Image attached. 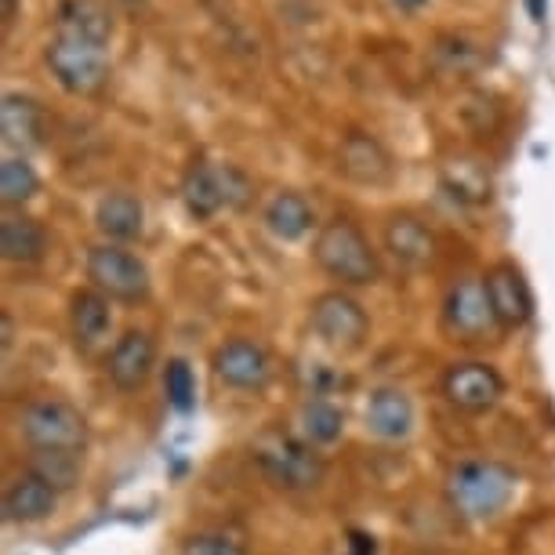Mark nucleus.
I'll use <instances>...</instances> for the list:
<instances>
[{
  "label": "nucleus",
  "mask_w": 555,
  "mask_h": 555,
  "mask_svg": "<svg viewBox=\"0 0 555 555\" xmlns=\"http://www.w3.org/2000/svg\"><path fill=\"white\" fill-rule=\"evenodd\" d=\"M153 366H156V341L145 331H128L109 349L106 374H109L113 389L139 392L142 385L153 378Z\"/></svg>",
  "instance_id": "obj_14"
},
{
  "label": "nucleus",
  "mask_w": 555,
  "mask_h": 555,
  "mask_svg": "<svg viewBox=\"0 0 555 555\" xmlns=\"http://www.w3.org/2000/svg\"><path fill=\"white\" fill-rule=\"evenodd\" d=\"M12 338H15V323H12V317L4 312V349L12 345Z\"/></svg>",
  "instance_id": "obj_31"
},
{
  "label": "nucleus",
  "mask_w": 555,
  "mask_h": 555,
  "mask_svg": "<svg viewBox=\"0 0 555 555\" xmlns=\"http://www.w3.org/2000/svg\"><path fill=\"white\" fill-rule=\"evenodd\" d=\"M211 371L225 389L258 392L272 382V356L266 352V345H258L250 338H233L215 349Z\"/></svg>",
  "instance_id": "obj_11"
},
{
  "label": "nucleus",
  "mask_w": 555,
  "mask_h": 555,
  "mask_svg": "<svg viewBox=\"0 0 555 555\" xmlns=\"http://www.w3.org/2000/svg\"><path fill=\"white\" fill-rule=\"evenodd\" d=\"M527 8H530L533 23H541V18H544V0H527Z\"/></svg>",
  "instance_id": "obj_30"
},
{
  "label": "nucleus",
  "mask_w": 555,
  "mask_h": 555,
  "mask_svg": "<svg viewBox=\"0 0 555 555\" xmlns=\"http://www.w3.org/2000/svg\"><path fill=\"white\" fill-rule=\"evenodd\" d=\"M88 280L109 301H124V306H139V301L150 298L153 287L150 266L120 244H102L88 250Z\"/></svg>",
  "instance_id": "obj_7"
},
{
  "label": "nucleus",
  "mask_w": 555,
  "mask_h": 555,
  "mask_svg": "<svg viewBox=\"0 0 555 555\" xmlns=\"http://www.w3.org/2000/svg\"><path fill=\"white\" fill-rule=\"evenodd\" d=\"M338 171L356 185H389L392 182V156L389 150L366 131H349L338 145Z\"/></svg>",
  "instance_id": "obj_13"
},
{
  "label": "nucleus",
  "mask_w": 555,
  "mask_h": 555,
  "mask_svg": "<svg viewBox=\"0 0 555 555\" xmlns=\"http://www.w3.org/2000/svg\"><path fill=\"white\" fill-rule=\"evenodd\" d=\"M55 34L62 37H83L106 44L113 40V18L102 8V0H59L55 8Z\"/></svg>",
  "instance_id": "obj_20"
},
{
  "label": "nucleus",
  "mask_w": 555,
  "mask_h": 555,
  "mask_svg": "<svg viewBox=\"0 0 555 555\" xmlns=\"http://www.w3.org/2000/svg\"><path fill=\"white\" fill-rule=\"evenodd\" d=\"M250 457L272 487L291 490V494L317 490L327 476V461H323L320 450L301 433H287L280 425L261 428L255 447H250Z\"/></svg>",
  "instance_id": "obj_1"
},
{
  "label": "nucleus",
  "mask_w": 555,
  "mask_h": 555,
  "mask_svg": "<svg viewBox=\"0 0 555 555\" xmlns=\"http://www.w3.org/2000/svg\"><path fill=\"white\" fill-rule=\"evenodd\" d=\"M363 422L366 433L378 436V439H406L414 428V403L411 396L396 385H382V389L371 392V400L363 406Z\"/></svg>",
  "instance_id": "obj_16"
},
{
  "label": "nucleus",
  "mask_w": 555,
  "mask_h": 555,
  "mask_svg": "<svg viewBox=\"0 0 555 555\" xmlns=\"http://www.w3.org/2000/svg\"><path fill=\"white\" fill-rule=\"evenodd\" d=\"M15 15H18V0H4V29H12Z\"/></svg>",
  "instance_id": "obj_29"
},
{
  "label": "nucleus",
  "mask_w": 555,
  "mask_h": 555,
  "mask_svg": "<svg viewBox=\"0 0 555 555\" xmlns=\"http://www.w3.org/2000/svg\"><path fill=\"white\" fill-rule=\"evenodd\" d=\"M312 258L331 280H338L345 287H366L382 276V261L374 255L371 240L349 218H334L320 229L317 244H312Z\"/></svg>",
  "instance_id": "obj_3"
},
{
  "label": "nucleus",
  "mask_w": 555,
  "mask_h": 555,
  "mask_svg": "<svg viewBox=\"0 0 555 555\" xmlns=\"http://www.w3.org/2000/svg\"><path fill=\"white\" fill-rule=\"evenodd\" d=\"M44 62L59 88L69 95H95L109 80V48L95 40L55 34V40L44 48Z\"/></svg>",
  "instance_id": "obj_4"
},
{
  "label": "nucleus",
  "mask_w": 555,
  "mask_h": 555,
  "mask_svg": "<svg viewBox=\"0 0 555 555\" xmlns=\"http://www.w3.org/2000/svg\"><path fill=\"white\" fill-rule=\"evenodd\" d=\"M385 250L400 261L403 269H425L436 255V236L414 215H392L385 225Z\"/></svg>",
  "instance_id": "obj_19"
},
{
  "label": "nucleus",
  "mask_w": 555,
  "mask_h": 555,
  "mask_svg": "<svg viewBox=\"0 0 555 555\" xmlns=\"http://www.w3.org/2000/svg\"><path fill=\"white\" fill-rule=\"evenodd\" d=\"M0 124H4V145L12 156H26L48 142V113L37 99L8 91L0 106Z\"/></svg>",
  "instance_id": "obj_15"
},
{
  "label": "nucleus",
  "mask_w": 555,
  "mask_h": 555,
  "mask_svg": "<svg viewBox=\"0 0 555 555\" xmlns=\"http://www.w3.org/2000/svg\"><path fill=\"white\" fill-rule=\"evenodd\" d=\"M516 498V473L501 461H461L447 476V505L457 519H498Z\"/></svg>",
  "instance_id": "obj_2"
},
{
  "label": "nucleus",
  "mask_w": 555,
  "mask_h": 555,
  "mask_svg": "<svg viewBox=\"0 0 555 555\" xmlns=\"http://www.w3.org/2000/svg\"><path fill=\"white\" fill-rule=\"evenodd\" d=\"M0 255L12 266H37L48 255V229L29 215H4V222H0Z\"/></svg>",
  "instance_id": "obj_22"
},
{
  "label": "nucleus",
  "mask_w": 555,
  "mask_h": 555,
  "mask_svg": "<svg viewBox=\"0 0 555 555\" xmlns=\"http://www.w3.org/2000/svg\"><path fill=\"white\" fill-rule=\"evenodd\" d=\"M29 473H37L40 479H48L51 487L59 490V494H66L80 483V454L77 450H34V457H29Z\"/></svg>",
  "instance_id": "obj_25"
},
{
  "label": "nucleus",
  "mask_w": 555,
  "mask_h": 555,
  "mask_svg": "<svg viewBox=\"0 0 555 555\" xmlns=\"http://www.w3.org/2000/svg\"><path fill=\"white\" fill-rule=\"evenodd\" d=\"M298 428H301V436H306L312 447H331V443H338V439H341L345 414L331 400H323V396H312V400L301 403Z\"/></svg>",
  "instance_id": "obj_24"
},
{
  "label": "nucleus",
  "mask_w": 555,
  "mask_h": 555,
  "mask_svg": "<svg viewBox=\"0 0 555 555\" xmlns=\"http://www.w3.org/2000/svg\"><path fill=\"white\" fill-rule=\"evenodd\" d=\"M345 555H352V552H345Z\"/></svg>",
  "instance_id": "obj_33"
},
{
  "label": "nucleus",
  "mask_w": 555,
  "mask_h": 555,
  "mask_svg": "<svg viewBox=\"0 0 555 555\" xmlns=\"http://www.w3.org/2000/svg\"><path fill=\"white\" fill-rule=\"evenodd\" d=\"M443 396L450 406H457L465 414H487L505 396V378L498 374V366H490L483 360H465L447 366Z\"/></svg>",
  "instance_id": "obj_10"
},
{
  "label": "nucleus",
  "mask_w": 555,
  "mask_h": 555,
  "mask_svg": "<svg viewBox=\"0 0 555 555\" xmlns=\"http://www.w3.org/2000/svg\"><path fill=\"white\" fill-rule=\"evenodd\" d=\"M113 331V312H109V298L102 291H77L69 298V334L77 341V349L91 352L99 349L102 341L109 338Z\"/></svg>",
  "instance_id": "obj_18"
},
{
  "label": "nucleus",
  "mask_w": 555,
  "mask_h": 555,
  "mask_svg": "<svg viewBox=\"0 0 555 555\" xmlns=\"http://www.w3.org/2000/svg\"><path fill=\"white\" fill-rule=\"evenodd\" d=\"M490 306H494V317L501 323V331H519L527 327L533 317V295L527 276L512 266V261H501L483 276Z\"/></svg>",
  "instance_id": "obj_12"
},
{
  "label": "nucleus",
  "mask_w": 555,
  "mask_h": 555,
  "mask_svg": "<svg viewBox=\"0 0 555 555\" xmlns=\"http://www.w3.org/2000/svg\"><path fill=\"white\" fill-rule=\"evenodd\" d=\"M425 0H396V8H403V12H414V8H422Z\"/></svg>",
  "instance_id": "obj_32"
},
{
  "label": "nucleus",
  "mask_w": 555,
  "mask_h": 555,
  "mask_svg": "<svg viewBox=\"0 0 555 555\" xmlns=\"http://www.w3.org/2000/svg\"><path fill=\"white\" fill-rule=\"evenodd\" d=\"M309 323H312V334L338 352L360 349L366 341V331H371L366 309L352 295H345V291H327V295H320L312 301Z\"/></svg>",
  "instance_id": "obj_8"
},
{
  "label": "nucleus",
  "mask_w": 555,
  "mask_h": 555,
  "mask_svg": "<svg viewBox=\"0 0 555 555\" xmlns=\"http://www.w3.org/2000/svg\"><path fill=\"white\" fill-rule=\"evenodd\" d=\"M40 193V175L26 156H4L0 164V201L4 207H23Z\"/></svg>",
  "instance_id": "obj_26"
},
{
  "label": "nucleus",
  "mask_w": 555,
  "mask_h": 555,
  "mask_svg": "<svg viewBox=\"0 0 555 555\" xmlns=\"http://www.w3.org/2000/svg\"><path fill=\"white\" fill-rule=\"evenodd\" d=\"M164 392H167V403L175 411H193L196 403V378H193V366L185 360H171L164 371Z\"/></svg>",
  "instance_id": "obj_28"
},
{
  "label": "nucleus",
  "mask_w": 555,
  "mask_h": 555,
  "mask_svg": "<svg viewBox=\"0 0 555 555\" xmlns=\"http://www.w3.org/2000/svg\"><path fill=\"white\" fill-rule=\"evenodd\" d=\"M312 222H317V215H312V204L306 201L301 193H276L272 201L266 204V225L269 233L276 240H287V244H295V240H301L312 229Z\"/></svg>",
  "instance_id": "obj_23"
},
{
  "label": "nucleus",
  "mask_w": 555,
  "mask_h": 555,
  "mask_svg": "<svg viewBox=\"0 0 555 555\" xmlns=\"http://www.w3.org/2000/svg\"><path fill=\"white\" fill-rule=\"evenodd\" d=\"M18 433L34 450H80L88 447V417L69 400L40 396L29 400L18 414Z\"/></svg>",
  "instance_id": "obj_5"
},
{
  "label": "nucleus",
  "mask_w": 555,
  "mask_h": 555,
  "mask_svg": "<svg viewBox=\"0 0 555 555\" xmlns=\"http://www.w3.org/2000/svg\"><path fill=\"white\" fill-rule=\"evenodd\" d=\"M59 505V490L40 479L37 473H18L12 483L4 487V519L8 522H40L48 519Z\"/></svg>",
  "instance_id": "obj_17"
},
{
  "label": "nucleus",
  "mask_w": 555,
  "mask_h": 555,
  "mask_svg": "<svg viewBox=\"0 0 555 555\" xmlns=\"http://www.w3.org/2000/svg\"><path fill=\"white\" fill-rule=\"evenodd\" d=\"M95 225L109 244H131L145 229L142 201L131 193H106L95 207Z\"/></svg>",
  "instance_id": "obj_21"
},
{
  "label": "nucleus",
  "mask_w": 555,
  "mask_h": 555,
  "mask_svg": "<svg viewBox=\"0 0 555 555\" xmlns=\"http://www.w3.org/2000/svg\"><path fill=\"white\" fill-rule=\"evenodd\" d=\"M178 555H250V552H247V541L240 538L236 530L207 527V530L190 533V538L182 541V552Z\"/></svg>",
  "instance_id": "obj_27"
},
{
  "label": "nucleus",
  "mask_w": 555,
  "mask_h": 555,
  "mask_svg": "<svg viewBox=\"0 0 555 555\" xmlns=\"http://www.w3.org/2000/svg\"><path fill=\"white\" fill-rule=\"evenodd\" d=\"M443 327L457 341H487L490 334L501 331V323L490 306L487 284L476 276L457 280L443 298Z\"/></svg>",
  "instance_id": "obj_9"
},
{
  "label": "nucleus",
  "mask_w": 555,
  "mask_h": 555,
  "mask_svg": "<svg viewBox=\"0 0 555 555\" xmlns=\"http://www.w3.org/2000/svg\"><path fill=\"white\" fill-rule=\"evenodd\" d=\"M250 196L255 185L250 178L240 171L236 164H196L190 167L182 182V201L185 211L193 218H215L218 211H240Z\"/></svg>",
  "instance_id": "obj_6"
}]
</instances>
